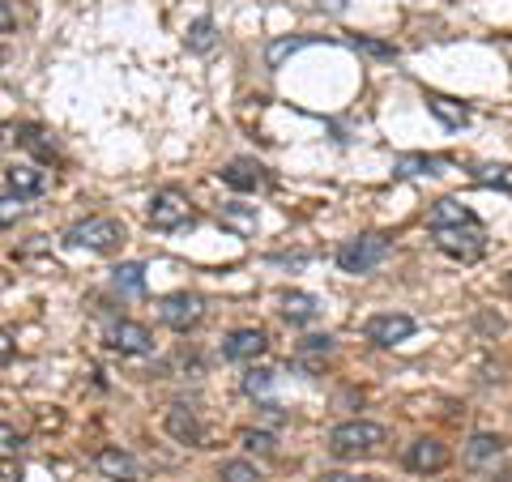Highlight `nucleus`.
Segmentation results:
<instances>
[{
	"instance_id": "15",
	"label": "nucleus",
	"mask_w": 512,
	"mask_h": 482,
	"mask_svg": "<svg viewBox=\"0 0 512 482\" xmlns=\"http://www.w3.org/2000/svg\"><path fill=\"white\" fill-rule=\"evenodd\" d=\"M282 316L291 320V325H312L320 316V299L308 295V291H286L282 295Z\"/></svg>"
},
{
	"instance_id": "24",
	"label": "nucleus",
	"mask_w": 512,
	"mask_h": 482,
	"mask_svg": "<svg viewBox=\"0 0 512 482\" xmlns=\"http://www.w3.org/2000/svg\"><path fill=\"white\" fill-rule=\"evenodd\" d=\"M274 384H278V372H269V367H252V372L244 376V393L248 397H265Z\"/></svg>"
},
{
	"instance_id": "22",
	"label": "nucleus",
	"mask_w": 512,
	"mask_h": 482,
	"mask_svg": "<svg viewBox=\"0 0 512 482\" xmlns=\"http://www.w3.org/2000/svg\"><path fill=\"white\" fill-rule=\"evenodd\" d=\"M116 291L124 295H137V291H146V269H141L137 261H128L116 269Z\"/></svg>"
},
{
	"instance_id": "31",
	"label": "nucleus",
	"mask_w": 512,
	"mask_h": 482,
	"mask_svg": "<svg viewBox=\"0 0 512 482\" xmlns=\"http://www.w3.org/2000/svg\"><path fill=\"white\" fill-rule=\"evenodd\" d=\"M244 448L248 453H274V436H269V431H244Z\"/></svg>"
},
{
	"instance_id": "12",
	"label": "nucleus",
	"mask_w": 512,
	"mask_h": 482,
	"mask_svg": "<svg viewBox=\"0 0 512 482\" xmlns=\"http://www.w3.org/2000/svg\"><path fill=\"white\" fill-rule=\"evenodd\" d=\"M269 350V337L261 329H235L227 333V342H222V355L231 363H256Z\"/></svg>"
},
{
	"instance_id": "4",
	"label": "nucleus",
	"mask_w": 512,
	"mask_h": 482,
	"mask_svg": "<svg viewBox=\"0 0 512 482\" xmlns=\"http://www.w3.org/2000/svg\"><path fill=\"white\" fill-rule=\"evenodd\" d=\"M436 248L453 261H478L487 248V231L478 222H466V227H440L436 231Z\"/></svg>"
},
{
	"instance_id": "19",
	"label": "nucleus",
	"mask_w": 512,
	"mask_h": 482,
	"mask_svg": "<svg viewBox=\"0 0 512 482\" xmlns=\"http://www.w3.org/2000/svg\"><path fill=\"white\" fill-rule=\"evenodd\" d=\"M256 222H261V218H256V205H222V227H227V231H235V235H252L256 231Z\"/></svg>"
},
{
	"instance_id": "5",
	"label": "nucleus",
	"mask_w": 512,
	"mask_h": 482,
	"mask_svg": "<svg viewBox=\"0 0 512 482\" xmlns=\"http://www.w3.org/2000/svg\"><path fill=\"white\" fill-rule=\"evenodd\" d=\"M384 256H389V239L384 235H359V239H346L338 248V265L346 273H372Z\"/></svg>"
},
{
	"instance_id": "17",
	"label": "nucleus",
	"mask_w": 512,
	"mask_h": 482,
	"mask_svg": "<svg viewBox=\"0 0 512 482\" xmlns=\"http://www.w3.org/2000/svg\"><path fill=\"white\" fill-rule=\"evenodd\" d=\"M504 453V436H491V431H478L466 444V465H483V461H495Z\"/></svg>"
},
{
	"instance_id": "34",
	"label": "nucleus",
	"mask_w": 512,
	"mask_h": 482,
	"mask_svg": "<svg viewBox=\"0 0 512 482\" xmlns=\"http://www.w3.org/2000/svg\"><path fill=\"white\" fill-rule=\"evenodd\" d=\"M0 448H5V453H13V448H22V436L13 427H5L0 423Z\"/></svg>"
},
{
	"instance_id": "16",
	"label": "nucleus",
	"mask_w": 512,
	"mask_h": 482,
	"mask_svg": "<svg viewBox=\"0 0 512 482\" xmlns=\"http://www.w3.org/2000/svg\"><path fill=\"white\" fill-rule=\"evenodd\" d=\"M466 222H478V218L461 201H453V197L436 201V205H431V214H427V227L431 231H440V227H466Z\"/></svg>"
},
{
	"instance_id": "8",
	"label": "nucleus",
	"mask_w": 512,
	"mask_h": 482,
	"mask_svg": "<svg viewBox=\"0 0 512 482\" xmlns=\"http://www.w3.org/2000/svg\"><path fill=\"white\" fill-rule=\"evenodd\" d=\"M107 346L120 350V355H150L154 333L146 325H137V320H116V325H107Z\"/></svg>"
},
{
	"instance_id": "23",
	"label": "nucleus",
	"mask_w": 512,
	"mask_h": 482,
	"mask_svg": "<svg viewBox=\"0 0 512 482\" xmlns=\"http://www.w3.org/2000/svg\"><path fill=\"white\" fill-rule=\"evenodd\" d=\"M312 39H278V43H269V52H265V64L269 69H282V60L286 56H295V52H303Z\"/></svg>"
},
{
	"instance_id": "3",
	"label": "nucleus",
	"mask_w": 512,
	"mask_h": 482,
	"mask_svg": "<svg viewBox=\"0 0 512 482\" xmlns=\"http://www.w3.org/2000/svg\"><path fill=\"white\" fill-rule=\"evenodd\" d=\"M69 248H86V252H111L124 244V222L116 218H86V222H73L69 235H64Z\"/></svg>"
},
{
	"instance_id": "33",
	"label": "nucleus",
	"mask_w": 512,
	"mask_h": 482,
	"mask_svg": "<svg viewBox=\"0 0 512 482\" xmlns=\"http://www.w3.org/2000/svg\"><path fill=\"white\" fill-rule=\"evenodd\" d=\"M13 350H18V337H13L9 329H0V363H9Z\"/></svg>"
},
{
	"instance_id": "32",
	"label": "nucleus",
	"mask_w": 512,
	"mask_h": 482,
	"mask_svg": "<svg viewBox=\"0 0 512 482\" xmlns=\"http://www.w3.org/2000/svg\"><path fill=\"white\" fill-rule=\"evenodd\" d=\"M316 482H376V478H367V474H350V470H325Z\"/></svg>"
},
{
	"instance_id": "35",
	"label": "nucleus",
	"mask_w": 512,
	"mask_h": 482,
	"mask_svg": "<svg viewBox=\"0 0 512 482\" xmlns=\"http://www.w3.org/2000/svg\"><path fill=\"white\" fill-rule=\"evenodd\" d=\"M13 26H18V13L9 9V0H0V35H9Z\"/></svg>"
},
{
	"instance_id": "9",
	"label": "nucleus",
	"mask_w": 512,
	"mask_h": 482,
	"mask_svg": "<svg viewBox=\"0 0 512 482\" xmlns=\"http://www.w3.org/2000/svg\"><path fill=\"white\" fill-rule=\"evenodd\" d=\"M363 333H367V342H376V346H397V342H406V337L414 333V316H406V312H380V316L367 320Z\"/></svg>"
},
{
	"instance_id": "18",
	"label": "nucleus",
	"mask_w": 512,
	"mask_h": 482,
	"mask_svg": "<svg viewBox=\"0 0 512 482\" xmlns=\"http://www.w3.org/2000/svg\"><path fill=\"white\" fill-rule=\"evenodd\" d=\"M329 355H333V337H303L299 350H295V363L308 367V372H316L320 359H329Z\"/></svg>"
},
{
	"instance_id": "30",
	"label": "nucleus",
	"mask_w": 512,
	"mask_h": 482,
	"mask_svg": "<svg viewBox=\"0 0 512 482\" xmlns=\"http://www.w3.org/2000/svg\"><path fill=\"white\" fill-rule=\"evenodd\" d=\"M440 167H444V158H402V175H419V171L436 175Z\"/></svg>"
},
{
	"instance_id": "1",
	"label": "nucleus",
	"mask_w": 512,
	"mask_h": 482,
	"mask_svg": "<svg viewBox=\"0 0 512 482\" xmlns=\"http://www.w3.org/2000/svg\"><path fill=\"white\" fill-rule=\"evenodd\" d=\"M380 444H384V427H380V423H367V419L342 423V427H333V431H329V453H333V457H342V461L372 457Z\"/></svg>"
},
{
	"instance_id": "13",
	"label": "nucleus",
	"mask_w": 512,
	"mask_h": 482,
	"mask_svg": "<svg viewBox=\"0 0 512 482\" xmlns=\"http://www.w3.org/2000/svg\"><path fill=\"white\" fill-rule=\"evenodd\" d=\"M5 175H9V188L18 192V197H39V192L52 188V171H43L35 163H13Z\"/></svg>"
},
{
	"instance_id": "6",
	"label": "nucleus",
	"mask_w": 512,
	"mask_h": 482,
	"mask_svg": "<svg viewBox=\"0 0 512 482\" xmlns=\"http://www.w3.org/2000/svg\"><path fill=\"white\" fill-rule=\"evenodd\" d=\"M201 316H205V303H201V295H188V291H180V295H167L163 303H158V320H163L167 329H175V333L197 329V325H201Z\"/></svg>"
},
{
	"instance_id": "10",
	"label": "nucleus",
	"mask_w": 512,
	"mask_h": 482,
	"mask_svg": "<svg viewBox=\"0 0 512 482\" xmlns=\"http://www.w3.org/2000/svg\"><path fill=\"white\" fill-rule=\"evenodd\" d=\"M94 470H99L107 482H141V465L133 461V453H124L116 444L94 453Z\"/></svg>"
},
{
	"instance_id": "7",
	"label": "nucleus",
	"mask_w": 512,
	"mask_h": 482,
	"mask_svg": "<svg viewBox=\"0 0 512 482\" xmlns=\"http://www.w3.org/2000/svg\"><path fill=\"white\" fill-rule=\"evenodd\" d=\"M218 175H222V184L235 188V192H265L274 184V175L256 163V158H235V163H227Z\"/></svg>"
},
{
	"instance_id": "28",
	"label": "nucleus",
	"mask_w": 512,
	"mask_h": 482,
	"mask_svg": "<svg viewBox=\"0 0 512 482\" xmlns=\"http://www.w3.org/2000/svg\"><path fill=\"white\" fill-rule=\"evenodd\" d=\"M478 184H487V188H504V192H512V167H483L474 175Z\"/></svg>"
},
{
	"instance_id": "11",
	"label": "nucleus",
	"mask_w": 512,
	"mask_h": 482,
	"mask_svg": "<svg viewBox=\"0 0 512 482\" xmlns=\"http://www.w3.org/2000/svg\"><path fill=\"white\" fill-rule=\"evenodd\" d=\"M448 461H453L448 448L440 440H431V436H419L414 444H406V470H414V474H436Z\"/></svg>"
},
{
	"instance_id": "26",
	"label": "nucleus",
	"mask_w": 512,
	"mask_h": 482,
	"mask_svg": "<svg viewBox=\"0 0 512 482\" xmlns=\"http://www.w3.org/2000/svg\"><path fill=\"white\" fill-rule=\"evenodd\" d=\"M350 43H355V52H363V56H376V60H397V47H393V43H380V39H367V35H355Z\"/></svg>"
},
{
	"instance_id": "36",
	"label": "nucleus",
	"mask_w": 512,
	"mask_h": 482,
	"mask_svg": "<svg viewBox=\"0 0 512 482\" xmlns=\"http://www.w3.org/2000/svg\"><path fill=\"white\" fill-rule=\"evenodd\" d=\"M316 5H320V9H329V13H342V9H346V0H316Z\"/></svg>"
},
{
	"instance_id": "37",
	"label": "nucleus",
	"mask_w": 512,
	"mask_h": 482,
	"mask_svg": "<svg viewBox=\"0 0 512 482\" xmlns=\"http://www.w3.org/2000/svg\"><path fill=\"white\" fill-rule=\"evenodd\" d=\"M495 482H512V465H508V470H504L500 478H495Z\"/></svg>"
},
{
	"instance_id": "29",
	"label": "nucleus",
	"mask_w": 512,
	"mask_h": 482,
	"mask_svg": "<svg viewBox=\"0 0 512 482\" xmlns=\"http://www.w3.org/2000/svg\"><path fill=\"white\" fill-rule=\"evenodd\" d=\"M18 141H22L26 150L43 154V158H52V154H56V146H52V141H43V133H39V128H22V133H18Z\"/></svg>"
},
{
	"instance_id": "21",
	"label": "nucleus",
	"mask_w": 512,
	"mask_h": 482,
	"mask_svg": "<svg viewBox=\"0 0 512 482\" xmlns=\"http://www.w3.org/2000/svg\"><path fill=\"white\" fill-rule=\"evenodd\" d=\"M184 43H188V52H210V47L218 43V35H214V22L210 18H197V22H192L188 26V35H184Z\"/></svg>"
},
{
	"instance_id": "25",
	"label": "nucleus",
	"mask_w": 512,
	"mask_h": 482,
	"mask_svg": "<svg viewBox=\"0 0 512 482\" xmlns=\"http://www.w3.org/2000/svg\"><path fill=\"white\" fill-rule=\"evenodd\" d=\"M218 482H261V470L252 461H227L218 470Z\"/></svg>"
},
{
	"instance_id": "2",
	"label": "nucleus",
	"mask_w": 512,
	"mask_h": 482,
	"mask_svg": "<svg viewBox=\"0 0 512 482\" xmlns=\"http://www.w3.org/2000/svg\"><path fill=\"white\" fill-rule=\"evenodd\" d=\"M146 222L154 231H184L197 222V210H192V201L184 197V192L175 188H163L150 197V210H146Z\"/></svg>"
},
{
	"instance_id": "20",
	"label": "nucleus",
	"mask_w": 512,
	"mask_h": 482,
	"mask_svg": "<svg viewBox=\"0 0 512 482\" xmlns=\"http://www.w3.org/2000/svg\"><path fill=\"white\" fill-rule=\"evenodd\" d=\"M427 107L436 111V116H440L448 128H461V124L470 120V111L461 107V103H453V99H444V94H427Z\"/></svg>"
},
{
	"instance_id": "14",
	"label": "nucleus",
	"mask_w": 512,
	"mask_h": 482,
	"mask_svg": "<svg viewBox=\"0 0 512 482\" xmlns=\"http://www.w3.org/2000/svg\"><path fill=\"white\" fill-rule=\"evenodd\" d=\"M163 423H167V431H171V436L180 440V444H201V419L184 406V401L167 406V419H163Z\"/></svg>"
},
{
	"instance_id": "27",
	"label": "nucleus",
	"mask_w": 512,
	"mask_h": 482,
	"mask_svg": "<svg viewBox=\"0 0 512 482\" xmlns=\"http://www.w3.org/2000/svg\"><path fill=\"white\" fill-rule=\"evenodd\" d=\"M26 218V197H0V227H13V222H22Z\"/></svg>"
}]
</instances>
